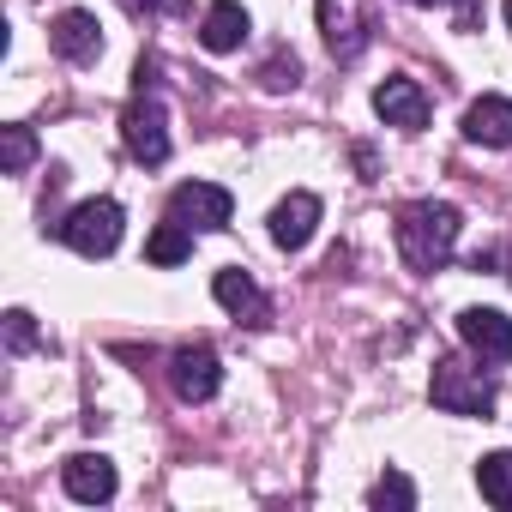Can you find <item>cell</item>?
<instances>
[{
	"label": "cell",
	"instance_id": "obj_11",
	"mask_svg": "<svg viewBox=\"0 0 512 512\" xmlns=\"http://www.w3.org/2000/svg\"><path fill=\"white\" fill-rule=\"evenodd\" d=\"M374 115H380L386 127L422 133V127H428V91H422L416 79H386V85L374 91Z\"/></svg>",
	"mask_w": 512,
	"mask_h": 512
},
{
	"label": "cell",
	"instance_id": "obj_22",
	"mask_svg": "<svg viewBox=\"0 0 512 512\" xmlns=\"http://www.w3.org/2000/svg\"><path fill=\"white\" fill-rule=\"evenodd\" d=\"M302 79V67H296V55H278L272 67H266V91H284V85H296Z\"/></svg>",
	"mask_w": 512,
	"mask_h": 512
},
{
	"label": "cell",
	"instance_id": "obj_15",
	"mask_svg": "<svg viewBox=\"0 0 512 512\" xmlns=\"http://www.w3.org/2000/svg\"><path fill=\"white\" fill-rule=\"evenodd\" d=\"M464 139L488 145V151H506L512 145V97H476L464 109Z\"/></svg>",
	"mask_w": 512,
	"mask_h": 512
},
{
	"label": "cell",
	"instance_id": "obj_13",
	"mask_svg": "<svg viewBox=\"0 0 512 512\" xmlns=\"http://www.w3.org/2000/svg\"><path fill=\"white\" fill-rule=\"evenodd\" d=\"M211 296H217L235 320H247V326H266V320H272V302L260 296V284H253L241 266H223V272L211 278Z\"/></svg>",
	"mask_w": 512,
	"mask_h": 512
},
{
	"label": "cell",
	"instance_id": "obj_5",
	"mask_svg": "<svg viewBox=\"0 0 512 512\" xmlns=\"http://www.w3.org/2000/svg\"><path fill=\"white\" fill-rule=\"evenodd\" d=\"M169 217L187 223V229H229L235 199H229V187H217V181H181V187L169 193Z\"/></svg>",
	"mask_w": 512,
	"mask_h": 512
},
{
	"label": "cell",
	"instance_id": "obj_17",
	"mask_svg": "<svg viewBox=\"0 0 512 512\" xmlns=\"http://www.w3.org/2000/svg\"><path fill=\"white\" fill-rule=\"evenodd\" d=\"M476 488H482L488 506L512 512V452H488V458L476 464Z\"/></svg>",
	"mask_w": 512,
	"mask_h": 512
},
{
	"label": "cell",
	"instance_id": "obj_7",
	"mask_svg": "<svg viewBox=\"0 0 512 512\" xmlns=\"http://www.w3.org/2000/svg\"><path fill=\"white\" fill-rule=\"evenodd\" d=\"M320 31H326V49L338 61H356L374 37V25L362 19V0H320Z\"/></svg>",
	"mask_w": 512,
	"mask_h": 512
},
{
	"label": "cell",
	"instance_id": "obj_21",
	"mask_svg": "<svg viewBox=\"0 0 512 512\" xmlns=\"http://www.w3.org/2000/svg\"><path fill=\"white\" fill-rule=\"evenodd\" d=\"M410 7H452L464 31H476V19H482V0H410Z\"/></svg>",
	"mask_w": 512,
	"mask_h": 512
},
{
	"label": "cell",
	"instance_id": "obj_16",
	"mask_svg": "<svg viewBox=\"0 0 512 512\" xmlns=\"http://www.w3.org/2000/svg\"><path fill=\"white\" fill-rule=\"evenodd\" d=\"M145 260H151V266H163V272H169V266H181V260H193V229H187V223H175V217H163V223L145 235Z\"/></svg>",
	"mask_w": 512,
	"mask_h": 512
},
{
	"label": "cell",
	"instance_id": "obj_14",
	"mask_svg": "<svg viewBox=\"0 0 512 512\" xmlns=\"http://www.w3.org/2000/svg\"><path fill=\"white\" fill-rule=\"evenodd\" d=\"M247 31H253V19H247L241 0H211L205 19H199V43H205L211 55H235V49L247 43Z\"/></svg>",
	"mask_w": 512,
	"mask_h": 512
},
{
	"label": "cell",
	"instance_id": "obj_23",
	"mask_svg": "<svg viewBox=\"0 0 512 512\" xmlns=\"http://www.w3.org/2000/svg\"><path fill=\"white\" fill-rule=\"evenodd\" d=\"M121 7H127V13H181L187 0H121Z\"/></svg>",
	"mask_w": 512,
	"mask_h": 512
},
{
	"label": "cell",
	"instance_id": "obj_20",
	"mask_svg": "<svg viewBox=\"0 0 512 512\" xmlns=\"http://www.w3.org/2000/svg\"><path fill=\"white\" fill-rule=\"evenodd\" d=\"M7 350H13V356L37 350V326H31V314H25V308H13V314H7Z\"/></svg>",
	"mask_w": 512,
	"mask_h": 512
},
{
	"label": "cell",
	"instance_id": "obj_19",
	"mask_svg": "<svg viewBox=\"0 0 512 512\" xmlns=\"http://www.w3.org/2000/svg\"><path fill=\"white\" fill-rule=\"evenodd\" d=\"M374 506H392V512H410L416 506V488H410V476L404 470H386L380 482H374V494H368Z\"/></svg>",
	"mask_w": 512,
	"mask_h": 512
},
{
	"label": "cell",
	"instance_id": "obj_2",
	"mask_svg": "<svg viewBox=\"0 0 512 512\" xmlns=\"http://www.w3.org/2000/svg\"><path fill=\"white\" fill-rule=\"evenodd\" d=\"M121 205L115 199H85V205H73L61 223H55V235L73 247V253H85V260H109V253L121 247Z\"/></svg>",
	"mask_w": 512,
	"mask_h": 512
},
{
	"label": "cell",
	"instance_id": "obj_10",
	"mask_svg": "<svg viewBox=\"0 0 512 512\" xmlns=\"http://www.w3.org/2000/svg\"><path fill=\"white\" fill-rule=\"evenodd\" d=\"M458 338L482 356V362H512V320L500 308H464L458 314Z\"/></svg>",
	"mask_w": 512,
	"mask_h": 512
},
{
	"label": "cell",
	"instance_id": "obj_8",
	"mask_svg": "<svg viewBox=\"0 0 512 512\" xmlns=\"http://www.w3.org/2000/svg\"><path fill=\"white\" fill-rule=\"evenodd\" d=\"M49 43H55V55H61V61L91 67V61L103 55V25H97V13L73 7V13H61V19L49 25Z\"/></svg>",
	"mask_w": 512,
	"mask_h": 512
},
{
	"label": "cell",
	"instance_id": "obj_9",
	"mask_svg": "<svg viewBox=\"0 0 512 512\" xmlns=\"http://www.w3.org/2000/svg\"><path fill=\"white\" fill-rule=\"evenodd\" d=\"M314 229H320V199H314L308 187H296L290 199L272 205V241H278L284 253H302V247L314 241Z\"/></svg>",
	"mask_w": 512,
	"mask_h": 512
},
{
	"label": "cell",
	"instance_id": "obj_4",
	"mask_svg": "<svg viewBox=\"0 0 512 512\" xmlns=\"http://www.w3.org/2000/svg\"><path fill=\"white\" fill-rule=\"evenodd\" d=\"M121 139H127V151H133V163H145V169L169 163V115H163V103L139 91L133 109L121 115Z\"/></svg>",
	"mask_w": 512,
	"mask_h": 512
},
{
	"label": "cell",
	"instance_id": "obj_3",
	"mask_svg": "<svg viewBox=\"0 0 512 512\" xmlns=\"http://www.w3.org/2000/svg\"><path fill=\"white\" fill-rule=\"evenodd\" d=\"M428 398H434V410H446V416H494V386L476 374V368H464L458 356H440L434 362V374H428Z\"/></svg>",
	"mask_w": 512,
	"mask_h": 512
},
{
	"label": "cell",
	"instance_id": "obj_6",
	"mask_svg": "<svg viewBox=\"0 0 512 512\" xmlns=\"http://www.w3.org/2000/svg\"><path fill=\"white\" fill-rule=\"evenodd\" d=\"M169 386H175V398H187V404L217 398V386H223V362H217V350H205V344L175 350V356H169Z\"/></svg>",
	"mask_w": 512,
	"mask_h": 512
},
{
	"label": "cell",
	"instance_id": "obj_24",
	"mask_svg": "<svg viewBox=\"0 0 512 512\" xmlns=\"http://www.w3.org/2000/svg\"><path fill=\"white\" fill-rule=\"evenodd\" d=\"M506 25H512V0H506Z\"/></svg>",
	"mask_w": 512,
	"mask_h": 512
},
{
	"label": "cell",
	"instance_id": "obj_18",
	"mask_svg": "<svg viewBox=\"0 0 512 512\" xmlns=\"http://www.w3.org/2000/svg\"><path fill=\"white\" fill-rule=\"evenodd\" d=\"M31 157H37L31 127H7V133H0V169H7V175H25V169H31Z\"/></svg>",
	"mask_w": 512,
	"mask_h": 512
},
{
	"label": "cell",
	"instance_id": "obj_1",
	"mask_svg": "<svg viewBox=\"0 0 512 512\" xmlns=\"http://www.w3.org/2000/svg\"><path fill=\"white\" fill-rule=\"evenodd\" d=\"M458 229H464V217L446 199L404 205L398 211V253H404V266L410 272H440L452 260V247H458Z\"/></svg>",
	"mask_w": 512,
	"mask_h": 512
},
{
	"label": "cell",
	"instance_id": "obj_12",
	"mask_svg": "<svg viewBox=\"0 0 512 512\" xmlns=\"http://www.w3.org/2000/svg\"><path fill=\"white\" fill-rule=\"evenodd\" d=\"M61 488L85 506H103V500H115V464L103 452H79L61 464Z\"/></svg>",
	"mask_w": 512,
	"mask_h": 512
}]
</instances>
